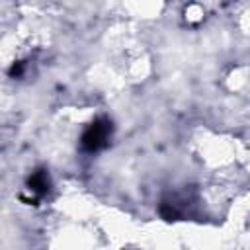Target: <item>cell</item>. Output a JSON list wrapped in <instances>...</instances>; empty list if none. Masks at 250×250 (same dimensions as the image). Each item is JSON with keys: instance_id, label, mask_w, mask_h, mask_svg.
Here are the masks:
<instances>
[{"instance_id": "obj_1", "label": "cell", "mask_w": 250, "mask_h": 250, "mask_svg": "<svg viewBox=\"0 0 250 250\" xmlns=\"http://www.w3.org/2000/svg\"><path fill=\"white\" fill-rule=\"evenodd\" d=\"M111 137V121H107L105 117L96 119L82 135V148L88 152H96L100 148H104L107 145Z\"/></svg>"}, {"instance_id": "obj_2", "label": "cell", "mask_w": 250, "mask_h": 250, "mask_svg": "<svg viewBox=\"0 0 250 250\" xmlns=\"http://www.w3.org/2000/svg\"><path fill=\"white\" fill-rule=\"evenodd\" d=\"M27 186H29V189H31L33 193H37V195L47 193V191H49V186H51L49 174H47L45 170H37V172H33L31 178L27 180Z\"/></svg>"}]
</instances>
